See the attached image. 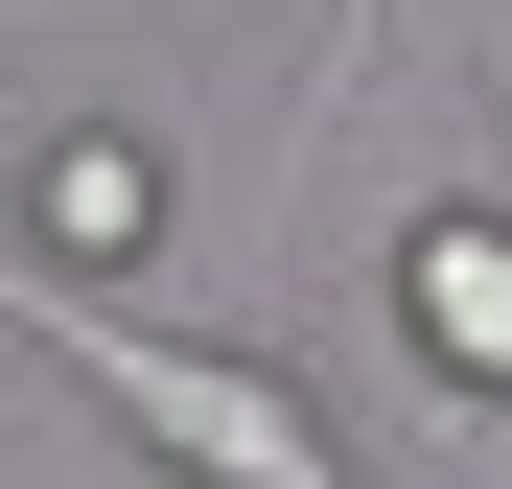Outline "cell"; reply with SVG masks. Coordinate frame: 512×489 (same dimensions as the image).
<instances>
[{"label": "cell", "instance_id": "cell-4", "mask_svg": "<svg viewBox=\"0 0 512 489\" xmlns=\"http://www.w3.org/2000/svg\"><path fill=\"white\" fill-rule=\"evenodd\" d=\"M489 117H512V0H489Z\"/></svg>", "mask_w": 512, "mask_h": 489}, {"label": "cell", "instance_id": "cell-3", "mask_svg": "<svg viewBox=\"0 0 512 489\" xmlns=\"http://www.w3.org/2000/svg\"><path fill=\"white\" fill-rule=\"evenodd\" d=\"M140 233H163V163H140V140H47V163H24V257H47V280H117Z\"/></svg>", "mask_w": 512, "mask_h": 489}, {"label": "cell", "instance_id": "cell-1", "mask_svg": "<svg viewBox=\"0 0 512 489\" xmlns=\"http://www.w3.org/2000/svg\"><path fill=\"white\" fill-rule=\"evenodd\" d=\"M0 303H24V326H70V396H117L163 489H373L350 443L303 420V373H256V350H163V326H117V303H70L47 257H0Z\"/></svg>", "mask_w": 512, "mask_h": 489}, {"label": "cell", "instance_id": "cell-2", "mask_svg": "<svg viewBox=\"0 0 512 489\" xmlns=\"http://www.w3.org/2000/svg\"><path fill=\"white\" fill-rule=\"evenodd\" d=\"M396 326L512 420V210H419V233H396Z\"/></svg>", "mask_w": 512, "mask_h": 489}]
</instances>
